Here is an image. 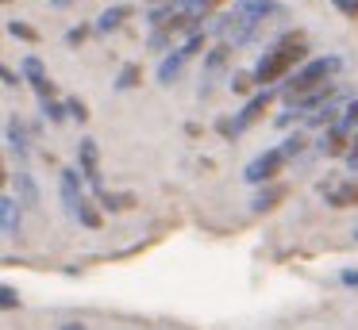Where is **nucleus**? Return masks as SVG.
Returning a JSON list of instances; mask_svg holds the SVG:
<instances>
[{
	"label": "nucleus",
	"instance_id": "obj_1",
	"mask_svg": "<svg viewBox=\"0 0 358 330\" xmlns=\"http://www.w3.org/2000/svg\"><path fill=\"white\" fill-rule=\"evenodd\" d=\"M270 15H285V8L278 0H235V8L227 15H220L216 35L224 38L227 46H247L258 38V31L270 23Z\"/></svg>",
	"mask_w": 358,
	"mask_h": 330
},
{
	"label": "nucleus",
	"instance_id": "obj_2",
	"mask_svg": "<svg viewBox=\"0 0 358 330\" xmlns=\"http://www.w3.org/2000/svg\"><path fill=\"white\" fill-rule=\"evenodd\" d=\"M304 58H308V54H304V38H301V35H289L285 43H278L273 50H266L262 58H258V66H255V84L273 89V81H281V77H285L289 69H296Z\"/></svg>",
	"mask_w": 358,
	"mask_h": 330
},
{
	"label": "nucleus",
	"instance_id": "obj_3",
	"mask_svg": "<svg viewBox=\"0 0 358 330\" xmlns=\"http://www.w3.org/2000/svg\"><path fill=\"white\" fill-rule=\"evenodd\" d=\"M343 69V58L339 54H324V58H308L301 69H296L293 77H289L285 84H281V92H285V100H296V96H308L312 89H320V84H327L335 73Z\"/></svg>",
	"mask_w": 358,
	"mask_h": 330
},
{
	"label": "nucleus",
	"instance_id": "obj_4",
	"mask_svg": "<svg viewBox=\"0 0 358 330\" xmlns=\"http://www.w3.org/2000/svg\"><path fill=\"white\" fill-rule=\"evenodd\" d=\"M285 153H281V146H270V150H262L255 161H250L247 169H243V181L247 184H262V181H273V177L285 169Z\"/></svg>",
	"mask_w": 358,
	"mask_h": 330
},
{
	"label": "nucleus",
	"instance_id": "obj_5",
	"mask_svg": "<svg viewBox=\"0 0 358 330\" xmlns=\"http://www.w3.org/2000/svg\"><path fill=\"white\" fill-rule=\"evenodd\" d=\"M20 73L27 77V84L35 89V96H39V104H47V100H55V81H50L47 66H43L35 54H27L24 61H20Z\"/></svg>",
	"mask_w": 358,
	"mask_h": 330
},
{
	"label": "nucleus",
	"instance_id": "obj_6",
	"mask_svg": "<svg viewBox=\"0 0 358 330\" xmlns=\"http://www.w3.org/2000/svg\"><path fill=\"white\" fill-rule=\"evenodd\" d=\"M227 58H231V46L227 43H220L216 50H208V58H204V73H201V100L212 96L216 81L224 77V69H227Z\"/></svg>",
	"mask_w": 358,
	"mask_h": 330
},
{
	"label": "nucleus",
	"instance_id": "obj_7",
	"mask_svg": "<svg viewBox=\"0 0 358 330\" xmlns=\"http://www.w3.org/2000/svg\"><path fill=\"white\" fill-rule=\"evenodd\" d=\"M78 165H81V177L93 184V192L101 196L104 184H101V153H96V142L93 138H81L78 142Z\"/></svg>",
	"mask_w": 358,
	"mask_h": 330
},
{
	"label": "nucleus",
	"instance_id": "obj_8",
	"mask_svg": "<svg viewBox=\"0 0 358 330\" xmlns=\"http://www.w3.org/2000/svg\"><path fill=\"white\" fill-rule=\"evenodd\" d=\"M278 96V89H258L255 96L247 100V104H243V112L235 115V135H243V130L250 127V123H258L266 115V107H270V100Z\"/></svg>",
	"mask_w": 358,
	"mask_h": 330
},
{
	"label": "nucleus",
	"instance_id": "obj_9",
	"mask_svg": "<svg viewBox=\"0 0 358 330\" xmlns=\"http://www.w3.org/2000/svg\"><path fill=\"white\" fill-rule=\"evenodd\" d=\"M58 192H62V204H66V211L78 219V211H81V204H85V192H81V173L78 169H62L58 173Z\"/></svg>",
	"mask_w": 358,
	"mask_h": 330
},
{
	"label": "nucleus",
	"instance_id": "obj_10",
	"mask_svg": "<svg viewBox=\"0 0 358 330\" xmlns=\"http://www.w3.org/2000/svg\"><path fill=\"white\" fill-rule=\"evenodd\" d=\"M350 146H355V130H347L343 123H335L331 130H324L316 142L320 153H327V158H339V153H350Z\"/></svg>",
	"mask_w": 358,
	"mask_h": 330
},
{
	"label": "nucleus",
	"instance_id": "obj_11",
	"mask_svg": "<svg viewBox=\"0 0 358 330\" xmlns=\"http://www.w3.org/2000/svg\"><path fill=\"white\" fill-rule=\"evenodd\" d=\"M185 61H189V50L185 46H178V50H170L162 61H158V84H173L181 73H185Z\"/></svg>",
	"mask_w": 358,
	"mask_h": 330
},
{
	"label": "nucleus",
	"instance_id": "obj_12",
	"mask_svg": "<svg viewBox=\"0 0 358 330\" xmlns=\"http://www.w3.org/2000/svg\"><path fill=\"white\" fill-rule=\"evenodd\" d=\"M4 138H8V150L16 153L20 161L31 153V146H27V130H24V123H20L16 115H8V119H4Z\"/></svg>",
	"mask_w": 358,
	"mask_h": 330
},
{
	"label": "nucleus",
	"instance_id": "obj_13",
	"mask_svg": "<svg viewBox=\"0 0 358 330\" xmlns=\"http://www.w3.org/2000/svg\"><path fill=\"white\" fill-rule=\"evenodd\" d=\"M324 196H327L331 207H358V181L331 184V188H324Z\"/></svg>",
	"mask_w": 358,
	"mask_h": 330
},
{
	"label": "nucleus",
	"instance_id": "obj_14",
	"mask_svg": "<svg viewBox=\"0 0 358 330\" xmlns=\"http://www.w3.org/2000/svg\"><path fill=\"white\" fill-rule=\"evenodd\" d=\"M20 207H24V204H20L16 196L0 200V227H4V234H8V238L20 234Z\"/></svg>",
	"mask_w": 358,
	"mask_h": 330
},
{
	"label": "nucleus",
	"instance_id": "obj_15",
	"mask_svg": "<svg viewBox=\"0 0 358 330\" xmlns=\"http://www.w3.org/2000/svg\"><path fill=\"white\" fill-rule=\"evenodd\" d=\"M304 123H308V127H316V130H331L335 123H343V112H339L335 104H327V107L308 112V115H304Z\"/></svg>",
	"mask_w": 358,
	"mask_h": 330
},
{
	"label": "nucleus",
	"instance_id": "obj_16",
	"mask_svg": "<svg viewBox=\"0 0 358 330\" xmlns=\"http://www.w3.org/2000/svg\"><path fill=\"white\" fill-rule=\"evenodd\" d=\"M16 192H20V204L24 207H39V184H35V177L27 169L16 173Z\"/></svg>",
	"mask_w": 358,
	"mask_h": 330
},
{
	"label": "nucleus",
	"instance_id": "obj_17",
	"mask_svg": "<svg viewBox=\"0 0 358 330\" xmlns=\"http://www.w3.org/2000/svg\"><path fill=\"white\" fill-rule=\"evenodd\" d=\"M127 15H131V8H127V4H112L108 12H101V20L93 23V31H101V35H108V31H116L120 23L127 20Z\"/></svg>",
	"mask_w": 358,
	"mask_h": 330
},
{
	"label": "nucleus",
	"instance_id": "obj_18",
	"mask_svg": "<svg viewBox=\"0 0 358 330\" xmlns=\"http://www.w3.org/2000/svg\"><path fill=\"white\" fill-rule=\"evenodd\" d=\"M278 200H285V188H281V184H273V188L258 192V196H255V204H250V211H266V207H273Z\"/></svg>",
	"mask_w": 358,
	"mask_h": 330
},
{
	"label": "nucleus",
	"instance_id": "obj_19",
	"mask_svg": "<svg viewBox=\"0 0 358 330\" xmlns=\"http://www.w3.org/2000/svg\"><path fill=\"white\" fill-rule=\"evenodd\" d=\"M166 46H170V50H178V46H173V31H170V27H158V31H150V38H147V50L162 54Z\"/></svg>",
	"mask_w": 358,
	"mask_h": 330
},
{
	"label": "nucleus",
	"instance_id": "obj_20",
	"mask_svg": "<svg viewBox=\"0 0 358 330\" xmlns=\"http://www.w3.org/2000/svg\"><path fill=\"white\" fill-rule=\"evenodd\" d=\"M96 200H101L104 211H124V207H131V204H135V196H127V192H124V196H116V192H101Z\"/></svg>",
	"mask_w": 358,
	"mask_h": 330
},
{
	"label": "nucleus",
	"instance_id": "obj_21",
	"mask_svg": "<svg viewBox=\"0 0 358 330\" xmlns=\"http://www.w3.org/2000/svg\"><path fill=\"white\" fill-rule=\"evenodd\" d=\"M304 150H308V138H304L301 130H296V135H289L285 142H281V153H285L289 161H293V158H301Z\"/></svg>",
	"mask_w": 358,
	"mask_h": 330
},
{
	"label": "nucleus",
	"instance_id": "obj_22",
	"mask_svg": "<svg viewBox=\"0 0 358 330\" xmlns=\"http://www.w3.org/2000/svg\"><path fill=\"white\" fill-rule=\"evenodd\" d=\"M227 89H231L235 96H247V92L255 89V73H231L227 77Z\"/></svg>",
	"mask_w": 358,
	"mask_h": 330
},
{
	"label": "nucleus",
	"instance_id": "obj_23",
	"mask_svg": "<svg viewBox=\"0 0 358 330\" xmlns=\"http://www.w3.org/2000/svg\"><path fill=\"white\" fill-rule=\"evenodd\" d=\"M220 4H224V0H193V4H189V8H185V12H189V15H193V20H196V23H201V20H204V15H212V12H216V8H220Z\"/></svg>",
	"mask_w": 358,
	"mask_h": 330
},
{
	"label": "nucleus",
	"instance_id": "obj_24",
	"mask_svg": "<svg viewBox=\"0 0 358 330\" xmlns=\"http://www.w3.org/2000/svg\"><path fill=\"white\" fill-rule=\"evenodd\" d=\"M78 223H81V227H89V230H96V227H101V211L93 207V200H85V204H81Z\"/></svg>",
	"mask_w": 358,
	"mask_h": 330
},
{
	"label": "nucleus",
	"instance_id": "obj_25",
	"mask_svg": "<svg viewBox=\"0 0 358 330\" xmlns=\"http://www.w3.org/2000/svg\"><path fill=\"white\" fill-rule=\"evenodd\" d=\"M139 77H143V69L131 61V66H124V69H120V77H116V89H135V84H139Z\"/></svg>",
	"mask_w": 358,
	"mask_h": 330
},
{
	"label": "nucleus",
	"instance_id": "obj_26",
	"mask_svg": "<svg viewBox=\"0 0 358 330\" xmlns=\"http://www.w3.org/2000/svg\"><path fill=\"white\" fill-rule=\"evenodd\" d=\"M43 115H47L50 123H62L66 115H70V107H66V100H47V104H43Z\"/></svg>",
	"mask_w": 358,
	"mask_h": 330
},
{
	"label": "nucleus",
	"instance_id": "obj_27",
	"mask_svg": "<svg viewBox=\"0 0 358 330\" xmlns=\"http://www.w3.org/2000/svg\"><path fill=\"white\" fill-rule=\"evenodd\" d=\"M8 31L16 38H27V43H35V38H39V35H35V27H27V23H20V20H8Z\"/></svg>",
	"mask_w": 358,
	"mask_h": 330
},
{
	"label": "nucleus",
	"instance_id": "obj_28",
	"mask_svg": "<svg viewBox=\"0 0 358 330\" xmlns=\"http://www.w3.org/2000/svg\"><path fill=\"white\" fill-rule=\"evenodd\" d=\"M0 307H4V311L20 307V296H16V288H12V284H4V288H0Z\"/></svg>",
	"mask_w": 358,
	"mask_h": 330
},
{
	"label": "nucleus",
	"instance_id": "obj_29",
	"mask_svg": "<svg viewBox=\"0 0 358 330\" xmlns=\"http://www.w3.org/2000/svg\"><path fill=\"white\" fill-rule=\"evenodd\" d=\"M66 107H70V115H73V119H81V123L89 119V107H85V100L70 96V100H66Z\"/></svg>",
	"mask_w": 358,
	"mask_h": 330
},
{
	"label": "nucleus",
	"instance_id": "obj_30",
	"mask_svg": "<svg viewBox=\"0 0 358 330\" xmlns=\"http://www.w3.org/2000/svg\"><path fill=\"white\" fill-rule=\"evenodd\" d=\"M343 127L358 130V100H350V104H347V112H343Z\"/></svg>",
	"mask_w": 358,
	"mask_h": 330
},
{
	"label": "nucleus",
	"instance_id": "obj_31",
	"mask_svg": "<svg viewBox=\"0 0 358 330\" xmlns=\"http://www.w3.org/2000/svg\"><path fill=\"white\" fill-rule=\"evenodd\" d=\"M89 31H93V27H70V31H66V43H70V46H81V43L89 38Z\"/></svg>",
	"mask_w": 358,
	"mask_h": 330
},
{
	"label": "nucleus",
	"instance_id": "obj_32",
	"mask_svg": "<svg viewBox=\"0 0 358 330\" xmlns=\"http://www.w3.org/2000/svg\"><path fill=\"white\" fill-rule=\"evenodd\" d=\"M335 8H339L343 15H350V20H358V0H331Z\"/></svg>",
	"mask_w": 358,
	"mask_h": 330
},
{
	"label": "nucleus",
	"instance_id": "obj_33",
	"mask_svg": "<svg viewBox=\"0 0 358 330\" xmlns=\"http://www.w3.org/2000/svg\"><path fill=\"white\" fill-rule=\"evenodd\" d=\"M347 165H350V173H358V130H355V146L347 153Z\"/></svg>",
	"mask_w": 358,
	"mask_h": 330
},
{
	"label": "nucleus",
	"instance_id": "obj_34",
	"mask_svg": "<svg viewBox=\"0 0 358 330\" xmlns=\"http://www.w3.org/2000/svg\"><path fill=\"white\" fill-rule=\"evenodd\" d=\"M0 77H4V84H8V89H16V84H20V77L12 73V69H4V73H0Z\"/></svg>",
	"mask_w": 358,
	"mask_h": 330
},
{
	"label": "nucleus",
	"instance_id": "obj_35",
	"mask_svg": "<svg viewBox=\"0 0 358 330\" xmlns=\"http://www.w3.org/2000/svg\"><path fill=\"white\" fill-rule=\"evenodd\" d=\"M343 284H358V269H343Z\"/></svg>",
	"mask_w": 358,
	"mask_h": 330
},
{
	"label": "nucleus",
	"instance_id": "obj_36",
	"mask_svg": "<svg viewBox=\"0 0 358 330\" xmlns=\"http://www.w3.org/2000/svg\"><path fill=\"white\" fill-rule=\"evenodd\" d=\"M58 330H85V327H81V322H62Z\"/></svg>",
	"mask_w": 358,
	"mask_h": 330
},
{
	"label": "nucleus",
	"instance_id": "obj_37",
	"mask_svg": "<svg viewBox=\"0 0 358 330\" xmlns=\"http://www.w3.org/2000/svg\"><path fill=\"white\" fill-rule=\"evenodd\" d=\"M189 4H193V0H181V12H185V8H189Z\"/></svg>",
	"mask_w": 358,
	"mask_h": 330
},
{
	"label": "nucleus",
	"instance_id": "obj_38",
	"mask_svg": "<svg viewBox=\"0 0 358 330\" xmlns=\"http://www.w3.org/2000/svg\"><path fill=\"white\" fill-rule=\"evenodd\" d=\"M355 238H358V230H355Z\"/></svg>",
	"mask_w": 358,
	"mask_h": 330
}]
</instances>
